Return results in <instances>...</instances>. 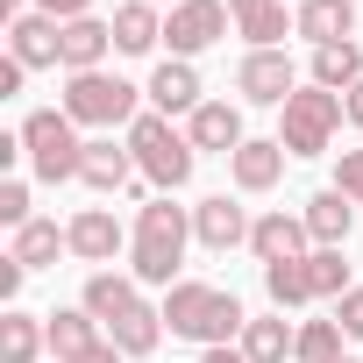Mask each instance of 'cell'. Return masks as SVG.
<instances>
[{"label": "cell", "mask_w": 363, "mask_h": 363, "mask_svg": "<svg viewBox=\"0 0 363 363\" xmlns=\"http://www.w3.org/2000/svg\"><path fill=\"white\" fill-rule=\"evenodd\" d=\"M15 135H22V157H29V171L43 178V186H65V178H79L86 143H79V121H72L65 107H36Z\"/></svg>", "instance_id": "277c9868"}, {"label": "cell", "mask_w": 363, "mask_h": 363, "mask_svg": "<svg viewBox=\"0 0 363 363\" xmlns=\"http://www.w3.org/2000/svg\"><path fill=\"white\" fill-rule=\"evenodd\" d=\"M278 114H285V121H278V143H285L292 157H320V150L335 143V128L349 121V114H342V93H328V86H299Z\"/></svg>", "instance_id": "8992f818"}, {"label": "cell", "mask_w": 363, "mask_h": 363, "mask_svg": "<svg viewBox=\"0 0 363 363\" xmlns=\"http://www.w3.org/2000/svg\"><path fill=\"white\" fill-rule=\"evenodd\" d=\"M356 79H363V50H356V43H328V50H313V86L349 93Z\"/></svg>", "instance_id": "83f0119b"}, {"label": "cell", "mask_w": 363, "mask_h": 363, "mask_svg": "<svg viewBox=\"0 0 363 363\" xmlns=\"http://www.w3.org/2000/svg\"><path fill=\"white\" fill-rule=\"evenodd\" d=\"M143 93H150V107H157L164 121H171V114H186V121H193V114L207 107V100H200V72H193L186 57H164V65L150 72V86H143Z\"/></svg>", "instance_id": "8fae6325"}, {"label": "cell", "mask_w": 363, "mask_h": 363, "mask_svg": "<svg viewBox=\"0 0 363 363\" xmlns=\"http://www.w3.org/2000/svg\"><path fill=\"white\" fill-rule=\"evenodd\" d=\"M164 43V15L150 8V0H121L114 8V50L121 57H150Z\"/></svg>", "instance_id": "ffe728a7"}, {"label": "cell", "mask_w": 363, "mask_h": 363, "mask_svg": "<svg viewBox=\"0 0 363 363\" xmlns=\"http://www.w3.org/2000/svg\"><path fill=\"white\" fill-rule=\"evenodd\" d=\"M335 193L363 207V150H342V164H335Z\"/></svg>", "instance_id": "1f68e13d"}, {"label": "cell", "mask_w": 363, "mask_h": 363, "mask_svg": "<svg viewBox=\"0 0 363 363\" xmlns=\"http://www.w3.org/2000/svg\"><path fill=\"white\" fill-rule=\"evenodd\" d=\"M186 135H193V150H214V157H235L250 135H242V107H228V100H207L193 121H186Z\"/></svg>", "instance_id": "ac0fdd59"}, {"label": "cell", "mask_w": 363, "mask_h": 363, "mask_svg": "<svg viewBox=\"0 0 363 363\" xmlns=\"http://www.w3.org/2000/svg\"><path fill=\"white\" fill-rule=\"evenodd\" d=\"M342 363H356V356H342Z\"/></svg>", "instance_id": "60d3db41"}, {"label": "cell", "mask_w": 363, "mask_h": 363, "mask_svg": "<svg viewBox=\"0 0 363 363\" xmlns=\"http://www.w3.org/2000/svg\"><path fill=\"white\" fill-rule=\"evenodd\" d=\"M43 328H50V349H57V363H72V356H86L93 342H107V328H100L86 306H57V313H43Z\"/></svg>", "instance_id": "603a6c76"}, {"label": "cell", "mask_w": 363, "mask_h": 363, "mask_svg": "<svg viewBox=\"0 0 363 363\" xmlns=\"http://www.w3.org/2000/svg\"><path fill=\"white\" fill-rule=\"evenodd\" d=\"M164 328H171L178 342H200V349H228V342H242L250 313H242V299H235V292H221V285L178 278V285L164 292Z\"/></svg>", "instance_id": "6da1fadb"}, {"label": "cell", "mask_w": 363, "mask_h": 363, "mask_svg": "<svg viewBox=\"0 0 363 363\" xmlns=\"http://www.w3.org/2000/svg\"><path fill=\"white\" fill-rule=\"evenodd\" d=\"M349 228H356V200H342L335 186L306 200V235H313L320 250H342V242H349Z\"/></svg>", "instance_id": "7402d4cb"}, {"label": "cell", "mask_w": 363, "mask_h": 363, "mask_svg": "<svg viewBox=\"0 0 363 363\" xmlns=\"http://www.w3.org/2000/svg\"><path fill=\"white\" fill-rule=\"evenodd\" d=\"M299 36L313 43V50H328V43H349L356 36V0H299Z\"/></svg>", "instance_id": "d6986e66"}, {"label": "cell", "mask_w": 363, "mask_h": 363, "mask_svg": "<svg viewBox=\"0 0 363 363\" xmlns=\"http://www.w3.org/2000/svg\"><path fill=\"white\" fill-rule=\"evenodd\" d=\"M128 150H135V171H143V186H157V193H178V186H186V178H193V135H178L157 107H143L135 114V128L121 135Z\"/></svg>", "instance_id": "3957f363"}, {"label": "cell", "mask_w": 363, "mask_h": 363, "mask_svg": "<svg viewBox=\"0 0 363 363\" xmlns=\"http://www.w3.org/2000/svg\"><path fill=\"white\" fill-rule=\"evenodd\" d=\"M36 15H50V22H79V15H93V0H36Z\"/></svg>", "instance_id": "836d02e7"}, {"label": "cell", "mask_w": 363, "mask_h": 363, "mask_svg": "<svg viewBox=\"0 0 363 363\" xmlns=\"http://www.w3.org/2000/svg\"><path fill=\"white\" fill-rule=\"evenodd\" d=\"M200 363H250L242 349H200Z\"/></svg>", "instance_id": "74e56055"}, {"label": "cell", "mask_w": 363, "mask_h": 363, "mask_svg": "<svg viewBox=\"0 0 363 363\" xmlns=\"http://www.w3.org/2000/svg\"><path fill=\"white\" fill-rule=\"evenodd\" d=\"M250 363H285L292 349H299V328L285 320V313H264V320H250L242 328V342H235Z\"/></svg>", "instance_id": "cb8c5ba5"}, {"label": "cell", "mask_w": 363, "mask_h": 363, "mask_svg": "<svg viewBox=\"0 0 363 363\" xmlns=\"http://www.w3.org/2000/svg\"><path fill=\"white\" fill-rule=\"evenodd\" d=\"M107 50H114V22H100V15L65 22V72H100Z\"/></svg>", "instance_id": "44dd1931"}, {"label": "cell", "mask_w": 363, "mask_h": 363, "mask_svg": "<svg viewBox=\"0 0 363 363\" xmlns=\"http://www.w3.org/2000/svg\"><path fill=\"white\" fill-rule=\"evenodd\" d=\"M306 214H257V228H250V250H257V264H292V257H306Z\"/></svg>", "instance_id": "9a60e30c"}, {"label": "cell", "mask_w": 363, "mask_h": 363, "mask_svg": "<svg viewBox=\"0 0 363 363\" xmlns=\"http://www.w3.org/2000/svg\"><path fill=\"white\" fill-rule=\"evenodd\" d=\"M0 221H8V228H29L36 214H29V186H22V178H8V186H0Z\"/></svg>", "instance_id": "4dcf8cb0"}, {"label": "cell", "mask_w": 363, "mask_h": 363, "mask_svg": "<svg viewBox=\"0 0 363 363\" xmlns=\"http://www.w3.org/2000/svg\"><path fill=\"white\" fill-rule=\"evenodd\" d=\"M150 8H164V0H150ZM171 8H178V0H171Z\"/></svg>", "instance_id": "ab89813d"}, {"label": "cell", "mask_w": 363, "mask_h": 363, "mask_svg": "<svg viewBox=\"0 0 363 363\" xmlns=\"http://www.w3.org/2000/svg\"><path fill=\"white\" fill-rule=\"evenodd\" d=\"M342 114H349V121H356V128H363V79H356V86H349V93H342Z\"/></svg>", "instance_id": "8d00e7d4"}, {"label": "cell", "mask_w": 363, "mask_h": 363, "mask_svg": "<svg viewBox=\"0 0 363 363\" xmlns=\"http://www.w3.org/2000/svg\"><path fill=\"white\" fill-rule=\"evenodd\" d=\"M22 278H29V264H15V257H0V299H8V306H15Z\"/></svg>", "instance_id": "e575fe53"}, {"label": "cell", "mask_w": 363, "mask_h": 363, "mask_svg": "<svg viewBox=\"0 0 363 363\" xmlns=\"http://www.w3.org/2000/svg\"><path fill=\"white\" fill-rule=\"evenodd\" d=\"M65 114H72L79 128H135L143 93H135L128 79H114V72H72V86H65Z\"/></svg>", "instance_id": "5b68a950"}, {"label": "cell", "mask_w": 363, "mask_h": 363, "mask_svg": "<svg viewBox=\"0 0 363 363\" xmlns=\"http://www.w3.org/2000/svg\"><path fill=\"white\" fill-rule=\"evenodd\" d=\"M285 143L278 135H250L235 157H228V178H235V193H271L278 186V178H285Z\"/></svg>", "instance_id": "7c38bea8"}, {"label": "cell", "mask_w": 363, "mask_h": 363, "mask_svg": "<svg viewBox=\"0 0 363 363\" xmlns=\"http://www.w3.org/2000/svg\"><path fill=\"white\" fill-rule=\"evenodd\" d=\"M264 292H271V306H278V313L306 306V299H313V278H306V257H292V264H264Z\"/></svg>", "instance_id": "4316f807"}, {"label": "cell", "mask_w": 363, "mask_h": 363, "mask_svg": "<svg viewBox=\"0 0 363 363\" xmlns=\"http://www.w3.org/2000/svg\"><path fill=\"white\" fill-rule=\"evenodd\" d=\"M79 306H86L100 328H121V320H128L135 306H150V299H143V285H135V278H121V271H93Z\"/></svg>", "instance_id": "2e32d148"}, {"label": "cell", "mask_w": 363, "mask_h": 363, "mask_svg": "<svg viewBox=\"0 0 363 363\" xmlns=\"http://www.w3.org/2000/svg\"><path fill=\"white\" fill-rule=\"evenodd\" d=\"M250 228H257V221H250L228 193H214V200L193 207V235H200V250H214V257H228L235 242H250Z\"/></svg>", "instance_id": "4fadbf2b"}, {"label": "cell", "mask_w": 363, "mask_h": 363, "mask_svg": "<svg viewBox=\"0 0 363 363\" xmlns=\"http://www.w3.org/2000/svg\"><path fill=\"white\" fill-rule=\"evenodd\" d=\"M235 93H242L250 107H285V100L299 93L292 57H285V50H250V57L235 65Z\"/></svg>", "instance_id": "ba28073f"}, {"label": "cell", "mask_w": 363, "mask_h": 363, "mask_svg": "<svg viewBox=\"0 0 363 363\" xmlns=\"http://www.w3.org/2000/svg\"><path fill=\"white\" fill-rule=\"evenodd\" d=\"M57 250H72V242H65V228H57V221H29V228H15V250H8V257H15V264H29V271H50V264H57Z\"/></svg>", "instance_id": "484cf974"}, {"label": "cell", "mask_w": 363, "mask_h": 363, "mask_svg": "<svg viewBox=\"0 0 363 363\" xmlns=\"http://www.w3.org/2000/svg\"><path fill=\"white\" fill-rule=\"evenodd\" d=\"M79 178H86V186L93 193H121V186H135V150L128 143H114V135H93L86 143V157H79Z\"/></svg>", "instance_id": "5bb4252c"}, {"label": "cell", "mask_w": 363, "mask_h": 363, "mask_svg": "<svg viewBox=\"0 0 363 363\" xmlns=\"http://www.w3.org/2000/svg\"><path fill=\"white\" fill-rule=\"evenodd\" d=\"M43 342H50L43 313L8 306V320H0V363H36V356H43Z\"/></svg>", "instance_id": "d4e9b609"}, {"label": "cell", "mask_w": 363, "mask_h": 363, "mask_svg": "<svg viewBox=\"0 0 363 363\" xmlns=\"http://www.w3.org/2000/svg\"><path fill=\"white\" fill-rule=\"evenodd\" d=\"M72 363H121V349H114V342H93V349H86V356H72Z\"/></svg>", "instance_id": "d590c367"}, {"label": "cell", "mask_w": 363, "mask_h": 363, "mask_svg": "<svg viewBox=\"0 0 363 363\" xmlns=\"http://www.w3.org/2000/svg\"><path fill=\"white\" fill-rule=\"evenodd\" d=\"M228 0H178V8L164 15V43H171V57H200V50H214L221 36H228Z\"/></svg>", "instance_id": "52a82bcc"}, {"label": "cell", "mask_w": 363, "mask_h": 363, "mask_svg": "<svg viewBox=\"0 0 363 363\" xmlns=\"http://www.w3.org/2000/svg\"><path fill=\"white\" fill-rule=\"evenodd\" d=\"M8 57H15L22 72L65 65V22H50V15H15V22H8Z\"/></svg>", "instance_id": "30bf717a"}, {"label": "cell", "mask_w": 363, "mask_h": 363, "mask_svg": "<svg viewBox=\"0 0 363 363\" xmlns=\"http://www.w3.org/2000/svg\"><path fill=\"white\" fill-rule=\"evenodd\" d=\"M0 15H8V22H15V15H22V0H0Z\"/></svg>", "instance_id": "f35d334b"}, {"label": "cell", "mask_w": 363, "mask_h": 363, "mask_svg": "<svg viewBox=\"0 0 363 363\" xmlns=\"http://www.w3.org/2000/svg\"><path fill=\"white\" fill-rule=\"evenodd\" d=\"M306 278H313V299H342V292H349L342 250H306Z\"/></svg>", "instance_id": "f546056e"}, {"label": "cell", "mask_w": 363, "mask_h": 363, "mask_svg": "<svg viewBox=\"0 0 363 363\" xmlns=\"http://www.w3.org/2000/svg\"><path fill=\"white\" fill-rule=\"evenodd\" d=\"M228 15H235V36H250V50H278L285 36H299L285 0H228Z\"/></svg>", "instance_id": "e0dca14e"}, {"label": "cell", "mask_w": 363, "mask_h": 363, "mask_svg": "<svg viewBox=\"0 0 363 363\" xmlns=\"http://www.w3.org/2000/svg\"><path fill=\"white\" fill-rule=\"evenodd\" d=\"M65 242H72V257H79V264H114L135 235H121V221H114L107 207H79V214L65 221Z\"/></svg>", "instance_id": "9c48e42d"}, {"label": "cell", "mask_w": 363, "mask_h": 363, "mask_svg": "<svg viewBox=\"0 0 363 363\" xmlns=\"http://www.w3.org/2000/svg\"><path fill=\"white\" fill-rule=\"evenodd\" d=\"M186 235H193V207H171V193L143 200L135 242H128V278L171 292V285H178V264H186Z\"/></svg>", "instance_id": "7a4b0ae2"}, {"label": "cell", "mask_w": 363, "mask_h": 363, "mask_svg": "<svg viewBox=\"0 0 363 363\" xmlns=\"http://www.w3.org/2000/svg\"><path fill=\"white\" fill-rule=\"evenodd\" d=\"M335 320H342V335H349V342H363V285H349V292L335 299Z\"/></svg>", "instance_id": "d6a6232c"}, {"label": "cell", "mask_w": 363, "mask_h": 363, "mask_svg": "<svg viewBox=\"0 0 363 363\" xmlns=\"http://www.w3.org/2000/svg\"><path fill=\"white\" fill-rule=\"evenodd\" d=\"M292 356H299V363H342V320H335V313H328V320H306Z\"/></svg>", "instance_id": "f1b7e54d"}]
</instances>
